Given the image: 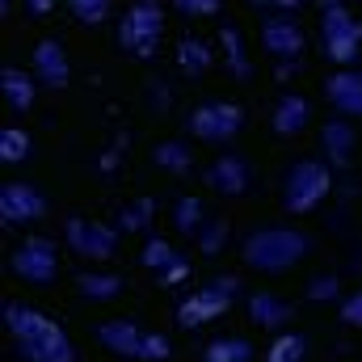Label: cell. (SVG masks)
<instances>
[{"mask_svg":"<svg viewBox=\"0 0 362 362\" xmlns=\"http://www.w3.org/2000/svg\"><path fill=\"white\" fill-rule=\"evenodd\" d=\"M8 325H13V333L21 337L25 354L34 362H72V350H68V341L59 337V329H55L51 320H42L38 312L13 308V312H8Z\"/></svg>","mask_w":362,"mask_h":362,"instance_id":"cell-1","label":"cell"},{"mask_svg":"<svg viewBox=\"0 0 362 362\" xmlns=\"http://www.w3.org/2000/svg\"><path fill=\"white\" fill-rule=\"evenodd\" d=\"M76 4V17H85V21H97L101 13H105V4L110 0H72Z\"/></svg>","mask_w":362,"mask_h":362,"instance_id":"cell-13","label":"cell"},{"mask_svg":"<svg viewBox=\"0 0 362 362\" xmlns=\"http://www.w3.org/2000/svg\"><path fill=\"white\" fill-rule=\"evenodd\" d=\"M299 253H303V240H299V236H286V232H262V236L249 245V262H253V266H266V270L291 266Z\"/></svg>","mask_w":362,"mask_h":362,"instance_id":"cell-2","label":"cell"},{"mask_svg":"<svg viewBox=\"0 0 362 362\" xmlns=\"http://www.w3.org/2000/svg\"><path fill=\"white\" fill-rule=\"evenodd\" d=\"M38 68H42V76H51V85H64V81H68L64 55H59L55 42H42V51H38Z\"/></svg>","mask_w":362,"mask_h":362,"instance_id":"cell-8","label":"cell"},{"mask_svg":"<svg viewBox=\"0 0 362 362\" xmlns=\"http://www.w3.org/2000/svg\"><path fill=\"white\" fill-rule=\"evenodd\" d=\"M181 4H194V8H198V13H206V8H211V4H215V0H181Z\"/></svg>","mask_w":362,"mask_h":362,"instance_id":"cell-18","label":"cell"},{"mask_svg":"<svg viewBox=\"0 0 362 362\" xmlns=\"http://www.w3.org/2000/svg\"><path fill=\"white\" fill-rule=\"evenodd\" d=\"M13 156H25V135L4 131V160H13Z\"/></svg>","mask_w":362,"mask_h":362,"instance_id":"cell-15","label":"cell"},{"mask_svg":"<svg viewBox=\"0 0 362 362\" xmlns=\"http://www.w3.org/2000/svg\"><path fill=\"white\" fill-rule=\"evenodd\" d=\"M17 274H25L30 282H47L51 274H55V257H51V245H42V240H30L21 253H17Z\"/></svg>","mask_w":362,"mask_h":362,"instance_id":"cell-4","label":"cell"},{"mask_svg":"<svg viewBox=\"0 0 362 362\" xmlns=\"http://www.w3.org/2000/svg\"><path fill=\"white\" fill-rule=\"evenodd\" d=\"M253 308L262 312V316H257L262 325H274V320H282V316H291V308H282V303H274V299H266V295H257V299H253Z\"/></svg>","mask_w":362,"mask_h":362,"instance_id":"cell-11","label":"cell"},{"mask_svg":"<svg viewBox=\"0 0 362 362\" xmlns=\"http://www.w3.org/2000/svg\"><path fill=\"white\" fill-rule=\"evenodd\" d=\"M320 194H325V169L320 165H299L295 169V181L286 185V202L291 206H308Z\"/></svg>","mask_w":362,"mask_h":362,"instance_id":"cell-5","label":"cell"},{"mask_svg":"<svg viewBox=\"0 0 362 362\" xmlns=\"http://www.w3.org/2000/svg\"><path fill=\"white\" fill-rule=\"evenodd\" d=\"M156 30H160V13H156V4H139V8H131V17L122 21V42H127L131 51H152Z\"/></svg>","mask_w":362,"mask_h":362,"instance_id":"cell-3","label":"cell"},{"mask_svg":"<svg viewBox=\"0 0 362 362\" xmlns=\"http://www.w3.org/2000/svg\"><path fill=\"white\" fill-rule=\"evenodd\" d=\"M236 110L232 105H219V118H211V105L206 110H198V118H194V131L198 135H206V139H223V135H232L236 131Z\"/></svg>","mask_w":362,"mask_h":362,"instance_id":"cell-6","label":"cell"},{"mask_svg":"<svg viewBox=\"0 0 362 362\" xmlns=\"http://www.w3.org/2000/svg\"><path fill=\"white\" fill-rule=\"evenodd\" d=\"M72 240H76V245H85V240H89V249H85V253H93V257H105V253H110V236H105V232H97V228H85V223H72Z\"/></svg>","mask_w":362,"mask_h":362,"instance_id":"cell-9","label":"cell"},{"mask_svg":"<svg viewBox=\"0 0 362 362\" xmlns=\"http://www.w3.org/2000/svg\"><path fill=\"white\" fill-rule=\"evenodd\" d=\"M266 38L274 42V51H295V47H299V34H295L291 25H270Z\"/></svg>","mask_w":362,"mask_h":362,"instance_id":"cell-10","label":"cell"},{"mask_svg":"<svg viewBox=\"0 0 362 362\" xmlns=\"http://www.w3.org/2000/svg\"><path fill=\"white\" fill-rule=\"evenodd\" d=\"M299 346H303L299 337H291V341H278V346H274V362H295V358H299Z\"/></svg>","mask_w":362,"mask_h":362,"instance_id":"cell-14","label":"cell"},{"mask_svg":"<svg viewBox=\"0 0 362 362\" xmlns=\"http://www.w3.org/2000/svg\"><path fill=\"white\" fill-rule=\"evenodd\" d=\"M85 291H93V295H110V291H114V278H85Z\"/></svg>","mask_w":362,"mask_h":362,"instance_id":"cell-16","label":"cell"},{"mask_svg":"<svg viewBox=\"0 0 362 362\" xmlns=\"http://www.w3.org/2000/svg\"><path fill=\"white\" fill-rule=\"evenodd\" d=\"M47 4H51V0H30V8H47Z\"/></svg>","mask_w":362,"mask_h":362,"instance_id":"cell-19","label":"cell"},{"mask_svg":"<svg viewBox=\"0 0 362 362\" xmlns=\"http://www.w3.org/2000/svg\"><path fill=\"white\" fill-rule=\"evenodd\" d=\"M4 215L8 219H38L42 215V198L30 194L25 185H8L4 189Z\"/></svg>","mask_w":362,"mask_h":362,"instance_id":"cell-7","label":"cell"},{"mask_svg":"<svg viewBox=\"0 0 362 362\" xmlns=\"http://www.w3.org/2000/svg\"><path fill=\"white\" fill-rule=\"evenodd\" d=\"M346 316H350V320H358V325H362V295H358V299H350V308H346Z\"/></svg>","mask_w":362,"mask_h":362,"instance_id":"cell-17","label":"cell"},{"mask_svg":"<svg viewBox=\"0 0 362 362\" xmlns=\"http://www.w3.org/2000/svg\"><path fill=\"white\" fill-rule=\"evenodd\" d=\"M4 89H8V101H17V105L30 101V85H25L21 72H4Z\"/></svg>","mask_w":362,"mask_h":362,"instance_id":"cell-12","label":"cell"}]
</instances>
